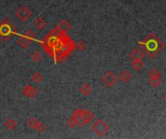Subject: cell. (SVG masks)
<instances>
[{
    "instance_id": "cell-1",
    "label": "cell",
    "mask_w": 166,
    "mask_h": 139,
    "mask_svg": "<svg viewBox=\"0 0 166 139\" xmlns=\"http://www.w3.org/2000/svg\"><path fill=\"white\" fill-rule=\"evenodd\" d=\"M43 50L52 57L55 63L63 61L76 49L73 40L55 27L40 42Z\"/></svg>"
},
{
    "instance_id": "cell-2",
    "label": "cell",
    "mask_w": 166,
    "mask_h": 139,
    "mask_svg": "<svg viewBox=\"0 0 166 139\" xmlns=\"http://www.w3.org/2000/svg\"><path fill=\"white\" fill-rule=\"evenodd\" d=\"M139 47L150 58H154L163 49L164 44L154 33H152L139 42Z\"/></svg>"
},
{
    "instance_id": "cell-3",
    "label": "cell",
    "mask_w": 166,
    "mask_h": 139,
    "mask_svg": "<svg viewBox=\"0 0 166 139\" xmlns=\"http://www.w3.org/2000/svg\"><path fill=\"white\" fill-rule=\"evenodd\" d=\"M71 117L75 120L77 126L84 127L91 123V121L95 117V114L92 111L89 110V109L85 110V109L82 108H77L72 112Z\"/></svg>"
},
{
    "instance_id": "cell-4",
    "label": "cell",
    "mask_w": 166,
    "mask_h": 139,
    "mask_svg": "<svg viewBox=\"0 0 166 139\" xmlns=\"http://www.w3.org/2000/svg\"><path fill=\"white\" fill-rule=\"evenodd\" d=\"M17 32V29L8 18H4L0 22V39L2 41H8V40L14 36Z\"/></svg>"
},
{
    "instance_id": "cell-5",
    "label": "cell",
    "mask_w": 166,
    "mask_h": 139,
    "mask_svg": "<svg viewBox=\"0 0 166 139\" xmlns=\"http://www.w3.org/2000/svg\"><path fill=\"white\" fill-rule=\"evenodd\" d=\"M36 38L35 32L32 30H27L24 34H19L17 40L18 45L21 46L23 49H26L30 46Z\"/></svg>"
},
{
    "instance_id": "cell-6",
    "label": "cell",
    "mask_w": 166,
    "mask_h": 139,
    "mask_svg": "<svg viewBox=\"0 0 166 139\" xmlns=\"http://www.w3.org/2000/svg\"><path fill=\"white\" fill-rule=\"evenodd\" d=\"M91 130L98 137H103L109 132L110 126L105 123L102 119H97L91 126Z\"/></svg>"
},
{
    "instance_id": "cell-7",
    "label": "cell",
    "mask_w": 166,
    "mask_h": 139,
    "mask_svg": "<svg viewBox=\"0 0 166 139\" xmlns=\"http://www.w3.org/2000/svg\"><path fill=\"white\" fill-rule=\"evenodd\" d=\"M15 16L19 19L21 22H27L29 18H30L33 16V12L31 11V9L28 6H21L18 7L16 12H15Z\"/></svg>"
},
{
    "instance_id": "cell-8",
    "label": "cell",
    "mask_w": 166,
    "mask_h": 139,
    "mask_svg": "<svg viewBox=\"0 0 166 139\" xmlns=\"http://www.w3.org/2000/svg\"><path fill=\"white\" fill-rule=\"evenodd\" d=\"M26 125L27 127L30 128V130H33L37 132H43L46 131V125L43 123V122H40V121H38L36 118L34 117H30L29 119H27V121H26Z\"/></svg>"
},
{
    "instance_id": "cell-9",
    "label": "cell",
    "mask_w": 166,
    "mask_h": 139,
    "mask_svg": "<svg viewBox=\"0 0 166 139\" xmlns=\"http://www.w3.org/2000/svg\"><path fill=\"white\" fill-rule=\"evenodd\" d=\"M149 80H150V84L154 88L158 87L161 84L162 81L161 75L157 68H153L149 72Z\"/></svg>"
},
{
    "instance_id": "cell-10",
    "label": "cell",
    "mask_w": 166,
    "mask_h": 139,
    "mask_svg": "<svg viewBox=\"0 0 166 139\" xmlns=\"http://www.w3.org/2000/svg\"><path fill=\"white\" fill-rule=\"evenodd\" d=\"M117 81H118V76L113 73V71H107L102 76V82L107 87H113Z\"/></svg>"
},
{
    "instance_id": "cell-11",
    "label": "cell",
    "mask_w": 166,
    "mask_h": 139,
    "mask_svg": "<svg viewBox=\"0 0 166 139\" xmlns=\"http://www.w3.org/2000/svg\"><path fill=\"white\" fill-rule=\"evenodd\" d=\"M22 93L28 98H34L38 95V90L30 84H24L22 87Z\"/></svg>"
},
{
    "instance_id": "cell-12",
    "label": "cell",
    "mask_w": 166,
    "mask_h": 139,
    "mask_svg": "<svg viewBox=\"0 0 166 139\" xmlns=\"http://www.w3.org/2000/svg\"><path fill=\"white\" fill-rule=\"evenodd\" d=\"M78 91H79V93L85 97H87V96H90L91 95L92 93V88H91V85L90 83H87V82H85L83 83L79 89H78Z\"/></svg>"
},
{
    "instance_id": "cell-13",
    "label": "cell",
    "mask_w": 166,
    "mask_h": 139,
    "mask_svg": "<svg viewBox=\"0 0 166 139\" xmlns=\"http://www.w3.org/2000/svg\"><path fill=\"white\" fill-rule=\"evenodd\" d=\"M71 27H72L71 23L68 22L67 19H61V21L58 22L57 25H56V28L58 29V30L61 31V32H64V33H67L68 31H69L71 29Z\"/></svg>"
},
{
    "instance_id": "cell-14",
    "label": "cell",
    "mask_w": 166,
    "mask_h": 139,
    "mask_svg": "<svg viewBox=\"0 0 166 139\" xmlns=\"http://www.w3.org/2000/svg\"><path fill=\"white\" fill-rule=\"evenodd\" d=\"M33 24L38 29V30H43L45 27H47L48 22H47V21H46L45 18L39 17H37L35 21L33 22Z\"/></svg>"
},
{
    "instance_id": "cell-15",
    "label": "cell",
    "mask_w": 166,
    "mask_h": 139,
    "mask_svg": "<svg viewBox=\"0 0 166 139\" xmlns=\"http://www.w3.org/2000/svg\"><path fill=\"white\" fill-rule=\"evenodd\" d=\"M17 126H18V123H17L16 120H14L13 118L7 119V120L5 121V123H4L5 128H6L7 131H9V132H13L14 130H16Z\"/></svg>"
},
{
    "instance_id": "cell-16",
    "label": "cell",
    "mask_w": 166,
    "mask_h": 139,
    "mask_svg": "<svg viewBox=\"0 0 166 139\" xmlns=\"http://www.w3.org/2000/svg\"><path fill=\"white\" fill-rule=\"evenodd\" d=\"M119 77L123 83H128L132 80V74L128 71H126V70H123V71L120 74Z\"/></svg>"
},
{
    "instance_id": "cell-17",
    "label": "cell",
    "mask_w": 166,
    "mask_h": 139,
    "mask_svg": "<svg viewBox=\"0 0 166 139\" xmlns=\"http://www.w3.org/2000/svg\"><path fill=\"white\" fill-rule=\"evenodd\" d=\"M144 56H145V53L141 50L140 48H134L129 54V57L131 58V60H134V59H143Z\"/></svg>"
},
{
    "instance_id": "cell-18",
    "label": "cell",
    "mask_w": 166,
    "mask_h": 139,
    "mask_svg": "<svg viewBox=\"0 0 166 139\" xmlns=\"http://www.w3.org/2000/svg\"><path fill=\"white\" fill-rule=\"evenodd\" d=\"M131 67L134 71H140V70L144 67V61L142 59H134L131 61Z\"/></svg>"
},
{
    "instance_id": "cell-19",
    "label": "cell",
    "mask_w": 166,
    "mask_h": 139,
    "mask_svg": "<svg viewBox=\"0 0 166 139\" xmlns=\"http://www.w3.org/2000/svg\"><path fill=\"white\" fill-rule=\"evenodd\" d=\"M30 78H31V81L34 82V83H36V84L41 83V82L43 81V79H44L42 74H41V73H39V72H37V71L34 72V73L31 74Z\"/></svg>"
},
{
    "instance_id": "cell-20",
    "label": "cell",
    "mask_w": 166,
    "mask_h": 139,
    "mask_svg": "<svg viewBox=\"0 0 166 139\" xmlns=\"http://www.w3.org/2000/svg\"><path fill=\"white\" fill-rule=\"evenodd\" d=\"M30 59H31L32 61L36 62V63H40V62L43 61V56H42V54L39 52L38 50H35V51H33L30 54Z\"/></svg>"
},
{
    "instance_id": "cell-21",
    "label": "cell",
    "mask_w": 166,
    "mask_h": 139,
    "mask_svg": "<svg viewBox=\"0 0 166 139\" xmlns=\"http://www.w3.org/2000/svg\"><path fill=\"white\" fill-rule=\"evenodd\" d=\"M86 48V44L84 41H80L76 45V49H78L79 51H84Z\"/></svg>"
},
{
    "instance_id": "cell-22",
    "label": "cell",
    "mask_w": 166,
    "mask_h": 139,
    "mask_svg": "<svg viewBox=\"0 0 166 139\" xmlns=\"http://www.w3.org/2000/svg\"><path fill=\"white\" fill-rule=\"evenodd\" d=\"M66 126L68 127H70V128H73V127H75L77 126V124H76L75 120H74L72 117H69V118L67 119V121H66Z\"/></svg>"
},
{
    "instance_id": "cell-23",
    "label": "cell",
    "mask_w": 166,
    "mask_h": 139,
    "mask_svg": "<svg viewBox=\"0 0 166 139\" xmlns=\"http://www.w3.org/2000/svg\"><path fill=\"white\" fill-rule=\"evenodd\" d=\"M163 100H164V102L166 103V93L164 94V96H163Z\"/></svg>"
}]
</instances>
